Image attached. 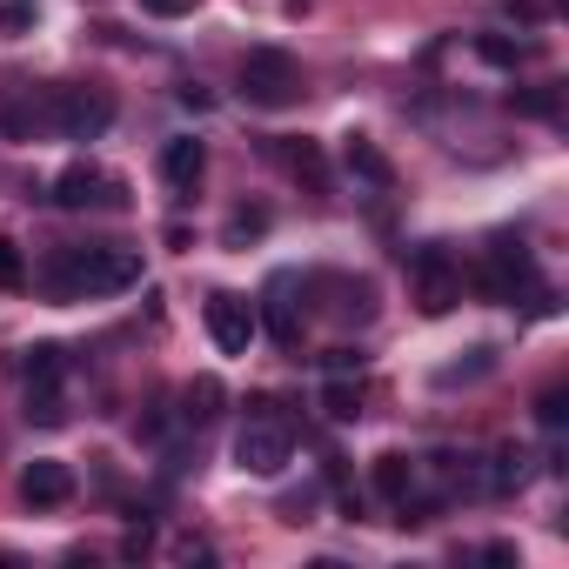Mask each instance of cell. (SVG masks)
<instances>
[{"mask_svg":"<svg viewBox=\"0 0 569 569\" xmlns=\"http://www.w3.org/2000/svg\"><path fill=\"white\" fill-rule=\"evenodd\" d=\"M141 281V254L134 248H61L41 274V289L54 302H81V296H121Z\"/></svg>","mask_w":569,"mask_h":569,"instance_id":"obj_1","label":"cell"},{"mask_svg":"<svg viewBox=\"0 0 569 569\" xmlns=\"http://www.w3.org/2000/svg\"><path fill=\"white\" fill-rule=\"evenodd\" d=\"M241 101L248 108H296L302 101V61L289 48H248V61H241Z\"/></svg>","mask_w":569,"mask_h":569,"instance_id":"obj_2","label":"cell"},{"mask_svg":"<svg viewBox=\"0 0 569 569\" xmlns=\"http://www.w3.org/2000/svg\"><path fill=\"white\" fill-rule=\"evenodd\" d=\"M114 121V101L101 88H48V128L68 141H94Z\"/></svg>","mask_w":569,"mask_h":569,"instance_id":"obj_3","label":"cell"},{"mask_svg":"<svg viewBox=\"0 0 569 569\" xmlns=\"http://www.w3.org/2000/svg\"><path fill=\"white\" fill-rule=\"evenodd\" d=\"M469 281H476V296H489V302H516L529 281H536V261H529V248H522V241H509V234H502V241L482 254V268H476Z\"/></svg>","mask_w":569,"mask_h":569,"instance_id":"obj_4","label":"cell"},{"mask_svg":"<svg viewBox=\"0 0 569 569\" xmlns=\"http://www.w3.org/2000/svg\"><path fill=\"white\" fill-rule=\"evenodd\" d=\"M409 274H416V302H422V316H449V309L462 302V268H456L436 241L409 254Z\"/></svg>","mask_w":569,"mask_h":569,"instance_id":"obj_5","label":"cell"},{"mask_svg":"<svg viewBox=\"0 0 569 569\" xmlns=\"http://www.w3.org/2000/svg\"><path fill=\"white\" fill-rule=\"evenodd\" d=\"M289 456H296V436L281 429V422H268V416H254V422L234 436V462H241L248 476H281V469H289Z\"/></svg>","mask_w":569,"mask_h":569,"instance_id":"obj_6","label":"cell"},{"mask_svg":"<svg viewBox=\"0 0 569 569\" xmlns=\"http://www.w3.org/2000/svg\"><path fill=\"white\" fill-rule=\"evenodd\" d=\"M208 336H214L221 356H248L254 336H261L254 302H248V296H208Z\"/></svg>","mask_w":569,"mask_h":569,"instance_id":"obj_7","label":"cell"},{"mask_svg":"<svg viewBox=\"0 0 569 569\" xmlns=\"http://www.w3.org/2000/svg\"><path fill=\"white\" fill-rule=\"evenodd\" d=\"M94 201L121 208V201H128V188H121V181H108L94 161H74V168H61V181H54V208L81 214V208H94Z\"/></svg>","mask_w":569,"mask_h":569,"instance_id":"obj_8","label":"cell"},{"mask_svg":"<svg viewBox=\"0 0 569 569\" xmlns=\"http://www.w3.org/2000/svg\"><path fill=\"white\" fill-rule=\"evenodd\" d=\"M201 174H208V148H201L194 134H174V141L161 148V181H168L174 194H194Z\"/></svg>","mask_w":569,"mask_h":569,"instance_id":"obj_9","label":"cell"},{"mask_svg":"<svg viewBox=\"0 0 569 569\" xmlns=\"http://www.w3.org/2000/svg\"><path fill=\"white\" fill-rule=\"evenodd\" d=\"M68 496H74V469H68V462H48V456H41V462L21 469V502H34V509H61Z\"/></svg>","mask_w":569,"mask_h":569,"instance_id":"obj_10","label":"cell"},{"mask_svg":"<svg viewBox=\"0 0 569 569\" xmlns=\"http://www.w3.org/2000/svg\"><path fill=\"white\" fill-rule=\"evenodd\" d=\"M289 281H296V274H274V281H268V296H261V309H254L281 349H296V342H302V316H296V302H289Z\"/></svg>","mask_w":569,"mask_h":569,"instance_id":"obj_11","label":"cell"},{"mask_svg":"<svg viewBox=\"0 0 569 569\" xmlns=\"http://www.w3.org/2000/svg\"><path fill=\"white\" fill-rule=\"evenodd\" d=\"M342 154H349V174H356V181H369V188H396V161H389L376 141L349 134V148H342Z\"/></svg>","mask_w":569,"mask_h":569,"instance_id":"obj_12","label":"cell"},{"mask_svg":"<svg viewBox=\"0 0 569 569\" xmlns=\"http://www.w3.org/2000/svg\"><path fill=\"white\" fill-rule=\"evenodd\" d=\"M268 154L289 168L296 181H309V188H322V181H329V168H322V148H316V141H268Z\"/></svg>","mask_w":569,"mask_h":569,"instance_id":"obj_13","label":"cell"},{"mask_svg":"<svg viewBox=\"0 0 569 569\" xmlns=\"http://www.w3.org/2000/svg\"><path fill=\"white\" fill-rule=\"evenodd\" d=\"M376 496H382V502H402V496H416V462H409L402 449L376 456Z\"/></svg>","mask_w":569,"mask_h":569,"instance_id":"obj_14","label":"cell"},{"mask_svg":"<svg viewBox=\"0 0 569 569\" xmlns=\"http://www.w3.org/2000/svg\"><path fill=\"white\" fill-rule=\"evenodd\" d=\"M61 349L54 342H34V349H21V382L28 389H61Z\"/></svg>","mask_w":569,"mask_h":569,"instance_id":"obj_15","label":"cell"},{"mask_svg":"<svg viewBox=\"0 0 569 569\" xmlns=\"http://www.w3.org/2000/svg\"><path fill=\"white\" fill-rule=\"evenodd\" d=\"M322 416L329 422H356L362 416V382L356 376H329L322 382Z\"/></svg>","mask_w":569,"mask_h":569,"instance_id":"obj_16","label":"cell"},{"mask_svg":"<svg viewBox=\"0 0 569 569\" xmlns=\"http://www.w3.org/2000/svg\"><path fill=\"white\" fill-rule=\"evenodd\" d=\"M476 54H482L489 68H522V61H529V41H509V34H482V41H476Z\"/></svg>","mask_w":569,"mask_h":569,"instance_id":"obj_17","label":"cell"},{"mask_svg":"<svg viewBox=\"0 0 569 569\" xmlns=\"http://www.w3.org/2000/svg\"><path fill=\"white\" fill-rule=\"evenodd\" d=\"M509 108H516V114H536V121H556L562 94H556V88H522V94H509Z\"/></svg>","mask_w":569,"mask_h":569,"instance_id":"obj_18","label":"cell"},{"mask_svg":"<svg viewBox=\"0 0 569 569\" xmlns=\"http://www.w3.org/2000/svg\"><path fill=\"white\" fill-rule=\"evenodd\" d=\"M28 422H68V402H61V389H28Z\"/></svg>","mask_w":569,"mask_h":569,"instance_id":"obj_19","label":"cell"},{"mask_svg":"<svg viewBox=\"0 0 569 569\" xmlns=\"http://www.w3.org/2000/svg\"><path fill=\"white\" fill-rule=\"evenodd\" d=\"M0 289H28V261L8 234H0Z\"/></svg>","mask_w":569,"mask_h":569,"instance_id":"obj_20","label":"cell"},{"mask_svg":"<svg viewBox=\"0 0 569 569\" xmlns=\"http://www.w3.org/2000/svg\"><path fill=\"white\" fill-rule=\"evenodd\" d=\"M536 422H542V429H562V422H569V396H562V389H542V396H536Z\"/></svg>","mask_w":569,"mask_h":569,"instance_id":"obj_21","label":"cell"},{"mask_svg":"<svg viewBox=\"0 0 569 569\" xmlns=\"http://www.w3.org/2000/svg\"><path fill=\"white\" fill-rule=\"evenodd\" d=\"M214 402H221V389H214V382L201 376V382L188 389V422H208V416H214Z\"/></svg>","mask_w":569,"mask_h":569,"instance_id":"obj_22","label":"cell"},{"mask_svg":"<svg viewBox=\"0 0 569 569\" xmlns=\"http://www.w3.org/2000/svg\"><path fill=\"white\" fill-rule=\"evenodd\" d=\"M261 228H268L261 208H234V214H228V241H248V234H261Z\"/></svg>","mask_w":569,"mask_h":569,"instance_id":"obj_23","label":"cell"},{"mask_svg":"<svg viewBox=\"0 0 569 569\" xmlns=\"http://www.w3.org/2000/svg\"><path fill=\"white\" fill-rule=\"evenodd\" d=\"M0 28H8V34L34 28V0H0Z\"/></svg>","mask_w":569,"mask_h":569,"instance_id":"obj_24","label":"cell"},{"mask_svg":"<svg viewBox=\"0 0 569 569\" xmlns=\"http://www.w3.org/2000/svg\"><path fill=\"white\" fill-rule=\"evenodd\" d=\"M496 14H502V21H522V28H536V21H542V0H496Z\"/></svg>","mask_w":569,"mask_h":569,"instance_id":"obj_25","label":"cell"},{"mask_svg":"<svg viewBox=\"0 0 569 569\" xmlns=\"http://www.w3.org/2000/svg\"><path fill=\"white\" fill-rule=\"evenodd\" d=\"M141 14H154V21H181V14H194V0H141Z\"/></svg>","mask_w":569,"mask_h":569,"instance_id":"obj_26","label":"cell"},{"mask_svg":"<svg viewBox=\"0 0 569 569\" xmlns=\"http://www.w3.org/2000/svg\"><path fill=\"white\" fill-rule=\"evenodd\" d=\"M362 369V349H329V376H356Z\"/></svg>","mask_w":569,"mask_h":569,"instance_id":"obj_27","label":"cell"},{"mask_svg":"<svg viewBox=\"0 0 569 569\" xmlns=\"http://www.w3.org/2000/svg\"><path fill=\"white\" fill-rule=\"evenodd\" d=\"M181 108H194V114H208V108H214V94H208V88H194V81H188V88H181Z\"/></svg>","mask_w":569,"mask_h":569,"instance_id":"obj_28","label":"cell"},{"mask_svg":"<svg viewBox=\"0 0 569 569\" xmlns=\"http://www.w3.org/2000/svg\"><path fill=\"white\" fill-rule=\"evenodd\" d=\"M476 556H482V562H516V542H482Z\"/></svg>","mask_w":569,"mask_h":569,"instance_id":"obj_29","label":"cell"}]
</instances>
